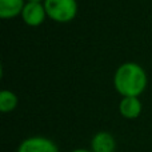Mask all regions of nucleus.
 Here are the masks:
<instances>
[{"label": "nucleus", "mask_w": 152, "mask_h": 152, "mask_svg": "<svg viewBox=\"0 0 152 152\" xmlns=\"http://www.w3.org/2000/svg\"><path fill=\"white\" fill-rule=\"evenodd\" d=\"M45 15H47V12H45L44 5L39 1H28L24 5V10L21 12L23 20L28 26H32V27L40 26L44 21Z\"/></svg>", "instance_id": "4"}, {"label": "nucleus", "mask_w": 152, "mask_h": 152, "mask_svg": "<svg viewBox=\"0 0 152 152\" xmlns=\"http://www.w3.org/2000/svg\"><path fill=\"white\" fill-rule=\"evenodd\" d=\"M47 15L59 23H68L76 16L77 3L76 0H44Z\"/></svg>", "instance_id": "2"}, {"label": "nucleus", "mask_w": 152, "mask_h": 152, "mask_svg": "<svg viewBox=\"0 0 152 152\" xmlns=\"http://www.w3.org/2000/svg\"><path fill=\"white\" fill-rule=\"evenodd\" d=\"M71 152H92V151H88V150H84V148H77V150H74Z\"/></svg>", "instance_id": "9"}, {"label": "nucleus", "mask_w": 152, "mask_h": 152, "mask_svg": "<svg viewBox=\"0 0 152 152\" xmlns=\"http://www.w3.org/2000/svg\"><path fill=\"white\" fill-rule=\"evenodd\" d=\"M28 1H39V3H40L42 0H28Z\"/></svg>", "instance_id": "10"}, {"label": "nucleus", "mask_w": 152, "mask_h": 152, "mask_svg": "<svg viewBox=\"0 0 152 152\" xmlns=\"http://www.w3.org/2000/svg\"><path fill=\"white\" fill-rule=\"evenodd\" d=\"M24 0H0V16L3 19L15 18L24 10Z\"/></svg>", "instance_id": "7"}, {"label": "nucleus", "mask_w": 152, "mask_h": 152, "mask_svg": "<svg viewBox=\"0 0 152 152\" xmlns=\"http://www.w3.org/2000/svg\"><path fill=\"white\" fill-rule=\"evenodd\" d=\"M119 110L126 119H136L142 112V103L137 97H123Z\"/></svg>", "instance_id": "6"}, {"label": "nucleus", "mask_w": 152, "mask_h": 152, "mask_svg": "<svg viewBox=\"0 0 152 152\" xmlns=\"http://www.w3.org/2000/svg\"><path fill=\"white\" fill-rule=\"evenodd\" d=\"M116 142L110 132H97L91 140L92 152H115Z\"/></svg>", "instance_id": "5"}, {"label": "nucleus", "mask_w": 152, "mask_h": 152, "mask_svg": "<svg viewBox=\"0 0 152 152\" xmlns=\"http://www.w3.org/2000/svg\"><path fill=\"white\" fill-rule=\"evenodd\" d=\"M18 152H59V148L48 137L31 136L20 143Z\"/></svg>", "instance_id": "3"}, {"label": "nucleus", "mask_w": 152, "mask_h": 152, "mask_svg": "<svg viewBox=\"0 0 152 152\" xmlns=\"http://www.w3.org/2000/svg\"><path fill=\"white\" fill-rule=\"evenodd\" d=\"M116 91L124 97H137L147 86V75L136 63H124L113 77Z\"/></svg>", "instance_id": "1"}, {"label": "nucleus", "mask_w": 152, "mask_h": 152, "mask_svg": "<svg viewBox=\"0 0 152 152\" xmlns=\"http://www.w3.org/2000/svg\"><path fill=\"white\" fill-rule=\"evenodd\" d=\"M16 104H18V97L13 92L7 91V89L0 92V111L1 112H10L15 110Z\"/></svg>", "instance_id": "8"}]
</instances>
